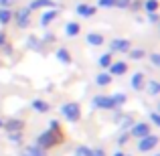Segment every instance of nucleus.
<instances>
[{
  "instance_id": "6",
  "label": "nucleus",
  "mask_w": 160,
  "mask_h": 156,
  "mask_svg": "<svg viewBox=\"0 0 160 156\" xmlns=\"http://www.w3.org/2000/svg\"><path fill=\"white\" fill-rule=\"evenodd\" d=\"M112 51H130V41L128 39H113L109 43Z\"/></svg>"
},
{
  "instance_id": "37",
  "label": "nucleus",
  "mask_w": 160,
  "mask_h": 156,
  "mask_svg": "<svg viewBox=\"0 0 160 156\" xmlns=\"http://www.w3.org/2000/svg\"><path fill=\"white\" fill-rule=\"evenodd\" d=\"M4 43V33H0V45Z\"/></svg>"
},
{
  "instance_id": "5",
  "label": "nucleus",
  "mask_w": 160,
  "mask_h": 156,
  "mask_svg": "<svg viewBox=\"0 0 160 156\" xmlns=\"http://www.w3.org/2000/svg\"><path fill=\"white\" fill-rule=\"evenodd\" d=\"M93 105L99 108V109H113V102L108 95H98V98H93Z\"/></svg>"
},
{
  "instance_id": "30",
  "label": "nucleus",
  "mask_w": 160,
  "mask_h": 156,
  "mask_svg": "<svg viewBox=\"0 0 160 156\" xmlns=\"http://www.w3.org/2000/svg\"><path fill=\"white\" fill-rule=\"evenodd\" d=\"M150 61H152L154 65H160V55L158 53H152V55H150Z\"/></svg>"
},
{
  "instance_id": "40",
  "label": "nucleus",
  "mask_w": 160,
  "mask_h": 156,
  "mask_svg": "<svg viewBox=\"0 0 160 156\" xmlns=\"http://www.w3.org/2000/svg\"><path fill=\"white\" fill-rule=\"evenodd\" d=\"M132 2H134V0H130V4H132Z\"/></svg>"
},
{
  "instance_id": "29",
  "label": "nucleus",
  "mask_w": 160,
  "mask_h": 156,
  "mask_svg": "<svg viewBox=\"0 0 160 156\" xmlns=\"http://www.w3.org/2000/svg\"><path fill=\"white\" fill-rule=\"evenodd\" d=\"M116 6H120V8H128V6H130V0H116Z\"/></svg>"
},
{
  "instance_id": "18",
  "label": "nucleus",
  "mask_w": 160,
  "mask_h": 156,
  "mask_svg": "<svg viewBox=\"0 0 160 156\" xmlns=\"http://www.w3.org/2000/svg\"><path fill=\"white\" fill-rule=\"evenodd\" d=\"M57 59L61 63H65V65H67V63H71V55H69L67 49H59V51H57Z\"/></svg>"
},
{
  "instance_id": "17",
  "label": "nucleus",
  "mask_w": 160,
  "mask_h": 156,
  "mask_svg": "<svg viewBox=\"0 0 160 156\" xmlns=\"http://www.w3.org/2000/svg\"><path fill=\"white\" fill-rule=\"evenodd\" d=\"M49 108H51V105L47 102H43V99H35V102H32V109H37V112H41V113L49 112Z\"/></svg>"
},
{
  "instance_id": "28",
  "label": "nucleus",
  "mask_w": 160,
  "mask_h": 156,
  "mask_svg": "<svg viewBox=\"0 0 160 156\" xmlns=\"http://www.w3.org/2000/svg\"><path fill=\"white\" fill-rule=\"evenodd\" d=\"M98 6H102V8H112V6H116V0H98Z\"/></svg>"
},
{
  "instance_id": "33",
  "label": "nucleus",
  "mask_w": 160,
  "mask_h": 156,
  "mask_svg": "<svg viewBox=\"0 0 160 156\" xmlns=\"http://www.w3.org/2000/svg\"><path fill=\"white\" fill-rule=\"evenodd\" d=\"M150 120H152V122H154V124H156V126H160V116H158L156 112H154L152 116H150Z\"/></svg>"
},
{
  "instance_id": "19",
  "label": "nucleus",
  "mask_w": 160,
  "mask_h": 156,
  "mask_svg": "<svg viewBox=\"0 0 160 156\" xmlns=\"http://www.w3.org/2000/svg\"><path fill=\"white\" fill-rule=\"evenodd\" d=\"M144 10L146 12H156L158 10V0H144Z\"/></svg>"
},
{
  "instance_id": "10",
  "label": "nucleus",
  "mask_w": 160,
  "mask_h": 156,
  "mask_svg": "<svg viewBox=\"0 0 160 156\" xmlns=\"http://www.w3.org/2000/svg\"><path fill=\"white\" fill-rule=\"evenodd\" d=\"M57 14H59V12L55 10V8H47V12H43V16H41V24L47 27L49 23H53V20L57 18Z\"/></svg>"
},
{
  "instance_id": "12",
  "label": "nucleus",
  "mask_w": 160,
  "mask_h": 156,
  "mask_svg": "<svg viewBox=\"0 0 160 156\" xmlns=\"http://www.w3.org/2000/svg\"><path fill=\"white\" fill-rule=\"evenodd\" d=\"M20 156H45V150L39 146H27V148L20 152Z\"/></svg>"
},
{
  "instance_id": "32",
  "label": "nucleus",
  "mask_w": 160,
  "mask_h": 156,
  "mask_svg": "<svg viewBox=\"0 0 160 156\" xmlns=\"http://www.w3.org/2000/svg\"><path fill=\"white\" fill-rule=\"evenodd\" d=\"M43 41H45V43H53V41H55V35H53V33H47V35L43 37Z\"/></svg>"
},
{
  "instance_id": "2",
  "label": "nucleus",
  "mask_w": 160,
  "mask_h": 156,
  "mask_svg": "<svg viewBox=\"0 0 160 156\" xmlns=\"http://www.w3.org/2000/svg\"><path fill=\"white\" fill-rule=\"evenodd\" d=\"M61 113L65 116V120H69V122H77L79 120V105L77 103H63L61 105Z\"/></svg>"
},
{
  "instance_id": "31",
  "label": "nucleus",
  "mask_w": 160,
  "mask_h": 156,
  "mask_svg": "<svg viewBox=\"0 0 160 156\" xmlns=\"http://www.w3.org/2000/svg\"><path fill=\"white\" fill-rule=\"evenodd\" d=\"M8 138H10V142H20V134L18 132H10V136H8Z\"/></svg>"
},
{
  "instance_id": "34",
  "label": "nucleus",
  "mask_w": 160,
  "mask_h": 156,
  "mask_svg": "<svg viewBox=\"0 0 160 156\" xmlns=\"http://www.w3.org/2000/svg\"><path fill=\"white\" fill-rule=\"evenodd\" d=\"M12 2H14V0H0V6H2V8H8Z\"/></svg>"
},
{
  "instance_id": "35",
  "label": "nucleus",
  "mask_w": 160,
  "mask_h": 156,
  "mask_svg": "<svg viewBox=\"0 0 160 156\" xmlns=\"http://www.w3.org/2000/svg\"><path fill=\"white\" fill-rule=\"evenodd\" d=\"M148 18H150V23H156V20H158V14H156V12H148Z\"/></svg>"
},
{
  "instance_id": "13",
  "label": "nucleus",
  "mask_w": 160,
  "mask_h": 156,
  "mask_svg": "<svg viewBox=\"0 0 160 156\" xmlns=\"http://www.w3.org/2000/svg\"><path fill=\"white\" fill-rule=\"evenodd\" d=\"M142 87H144V73L138 71L132 75V89H142Z\"/></svg>"
},
{
  "instance_id": "1",
  "label": "nucleus",
  "mask_w": 160,
  "mask_h": 156,
  "mask_svg": "<svg viewBox=\"0 0 160 156\" xmlns=\"http://www.w3.org/2000/svg\"><path fill=\"white\" fill-rule=\"evenodd\" d=\"M57 142H61V132H59V128H55V130H47V132L41 134L39 140H37V146L47 150V148H51V146H55Z\"/></svg>"
},
{
  "instance_id": "23",
  "label": "nucleus",
  "mask_w": 160,
  "mask_h": 156,
  "mask_svg": "<svg viewBox=\"0 0 160 156\" xmlns=\"http://www.w3.org/2000/svg\"><path fill=\"white\" fill-rule=\"evenodd\" d=\"M112 55H109V53H106V55H102V57H99V65H102V67H109V65H112Z\"/></svg>"
},
{
  "instance_id": "11",
  "label": "nucleus",
  "mask_w": 160,
  "mask_h": 156,
  "mask_svg": "<svg viewBox=\"0 0 160 156\" xmlns=\"http://www.w3.org/2000/svg\"><path fill=\"white\" fill-rule=\"evenodd\" d=\"M109 71H112L113 75H124L126 71H128V65H126L124 61H118V63H112V65H109Z\"/></svg>"
},
{
  "instance_id": "21",
  "label": "nucleus",
  "mask_w": 160,
  "mask_h": 156,
  "mask_svg": "<svg viewBox=\"0 0 160 156\" xmlns=\"http://www.w3.org/2000/svg\"><path fill=\"white\" fill-rule=\"evenodd\" d=\"M6 128H8V132H14V130L18 132V130L22 128V122H20V120H12V122L6 124Z\"/></svg>"
},
{
  "instance_id": "9",
  "label": "nucleus",
  "mask_w": 160,
  "mask_h": 156,
  "mask_svg": "<svg viewBox=\"0 0 160 156\" xmlns=\"http://www.w3.org/2000/svg\"><path fill=\"white\" fill-rule=\"evenodd\" d=\"M130 134L136 136V138H144V136H148V134H150V126L148 124H136Z\"/></svg>"
},
{
  "instance_id": "8",
  "label": "nucleus",
  "mask_w": 160,
  "mask_h": 156,
  "mask_svg": "<svg viewBox=\"0 0 160 156\" xmlns=\"http://www.w3.org/2000/svg\"><path fill=\"white\" fill-rule=\"evenodd\" d=\"M53 6H55L53 0H32L27 8L32 12V10H39V8H53Z\"/></svg>"
},
{
  "instance_id": "15",
  "label": "nucleus",
  "mask_w": 160,
  "mask_h": 156,
  "mask_svg": "<svg viewBox=\"0 0 160 156\" xmlns=\"http://www.w3.org/2000/svg\"><path fill=\"white\" fill-rule=\"evenodd\" d=\"M79 31H81V27H79L77 23H67L65 24V35H69V37L79 35Z\"/></svg>"
},
{
  "instance_id": "20",
  "label": "nucleus",
  "mask_w": 160,
  "mask_h": 156,
  "mask_svg": "<svg viewBox=\"0 0 160 156\" xmlns=\"http://www.w3.org/2000/svg\"><path fill=\"white\" fill-rule=\"evenodd\" d=\"M109 81H112V75L109 73H98V77H95V83H98V85H108Z\"/></svg>"
},
{
  "instance_id": "38",
  "label": "nucleus",
  "mask_w": 160,
  "mask_h": 156,
  "mask_svg": "<svg viewBox=\"0 0 160 156\" xmlns=\"http://www.w3.org/2000/svg\"><path fill=\"white\" fill-rule=\"evenodd\" d=\"M113 156H124V154H122V152H116V154H113Z\"/></svg>"
},
{
  "instance_id": "36",
  "label": "nucleus",
  "mask_w": 160,
  "mask_h": 156,
  "mask_svg": "<svg viewBox=\"0 0 160 156\" xmlns=\"http://www.w3.org/2000/svg\"><path fill=\"white\" fill-rule=\"evenodd\" d=\"M126 142H128V134H124V136L120 138V144H126Z\"/></svg>"
},
{
  "instance_id": "25",
  "label": "nucleus",
  "mask_w": 160,
  "mask_h": 156,
  "mask_svg": "<svg viewBox=\"0 0 160 156\" xmlns=\"http://www.w3.org/2000/svg\"><path fill=\"white\" fill-rule=\"evenodd\" d=\"M148 91H150L152 95H158V91H160V83H158V81H150Z\"/></svg>"
},
{
  "instance_id": "39",
  "label": "nucleus",
  "mask_w": 160,
  "mask_h": 156,
  "mask_svg": "<svg viewBox=\"0 0 160 156\" xmlns=\"http://www.w3.org/2000/svg\"><path fill=\"white\" fill-rule=\"evenodd\" d=\"M0 128H2V120H0Z\"/></svg>"
},
{
  "instance_id": "24",
  "label": "nucleus",
  "mask_w": 160,
  "mask_h": 156,
  "mask_svg": "<svg viewBox=\"0 0 160 156\" xmlns=\"http://www.w3.org/2000/svg\"><path fill=\"white\" fill-rule=\"evenodd\" d=\"M144 51H142V49H134V51H130V59H134V61H138V59H142L144 57Z\"/></svg>"
},
{
  "instance_id": "27",
  "label": "nucleus",
  "mask_w": 160,
  "mask_h": 156,
  "mask_svg": "<svg viewBox=\"0 0 160 156\" xmlns=\"http://www.w3.org/2000/svg\"><path fill=\"white\" fill-rule=\"evenodd\" d=\"M91 154V150L87 148V146H79L77 150H75V156H89Z\"/></svg>"
},
{
  "instance_id": "14",
  "label": "nucleus",
  "mask_w": 160,
  "mask_h": 156,
  "mask_svg": "<svg viewBox=\"0 0 160 156\" xmlns=\"http://www.w3.org/2000/svg\"><path fill=\"white\" fill-rule=\"evenodd\" d=\"M87 43L93 45V47H99V45H103V37L99 33H89L87 35Z\"/></svg>"
},
{
  "instance_id": "22",
  "label": "nucleus",
  "mask_w": 160,
  "mask_h": 156,
  "mask_svg": "<svg viewBox=\"0 0 160 156\" xmlns=\"http://www.w3.org/2000/svg\"><path fill=\"white\" fill-rule=\"evenodd\" d=\"M112 102H113V108H118V105L126 103V95L124 93H116V95H112Z\"/></svg>"
},
{
  "instance_id": "7",
  "label": "nucleus",
  "mask_w": 160,
  "mask_h": 156,
  "mask_svg": "<svg viewBox=\"0 0 160 156\" xmlns=\"http://www.w3.org/2000/svg\"><path fill=\"white\" fill-rule=\"evenodd\" d=\"M95 10H98V8H95V6H89V4H77V8H75V12H77L79 16H83V18L93 16Z\"/></svg>"
},
{
  "instance_id": "4",
  "label": "nucleus",
  "mask_w": 160,
  "mask_h": 156,
  "mask_svg": "<svg viewBox=\"0 0 160 156\" xmlns=\"http://www.w3.org/2000/svg\"><path fill=\"white\" fill-rule=\"evenodd\" d=\"M12 16H16V24H18L20 28H27L28 24H31V10H28V8H20V10H16V14H12Z\"/></svg>"
},
{
  "instance_id": "3",
  "label": "nucleus",
  "mask_w": 160,
  "mask_h": 156,
  "mask_svg": "<svg viewBox=\"0 0 160 156\" xmlns=\"http://www.w3.org/2000/svg\"><path fill=\"white\" fill-rule=\"evenodd\" d=\"M156 144H158V138L148 134V136L140 138V142H138V150H140V152H150V150L156 148Z\"/></svg>"
},
{
  "instance_id": "16",
  "label": "nucleus",
  "mask_w": 160,
  "mask_h": 156,
  "mask_svg": "<svg viewBox=\"0 0 160 156\" xmlns=\"http://www.w3.org/2000/svg\"><path fill=\"white\" fill-rule=\"evenodd\" d=\"M12 20V10L0 6V24H8Z\"/></svg>"
},
{
  "instance_id": "26",
  "label": "nucleus",
  "mask_w": 160,
  "mask_h": 156,
  "mask_svg": "<svg viewBox=\"0 0 160 156\" xmlns=\"http://www.w3.org/2000/svg\"><path fill=\"white\" fill-rule=\"evenodd\" d=\"M27 45H28V47H31V49H39V47H41V41L37 39V37H28Z\"/></svg>"
}]
</instances>
